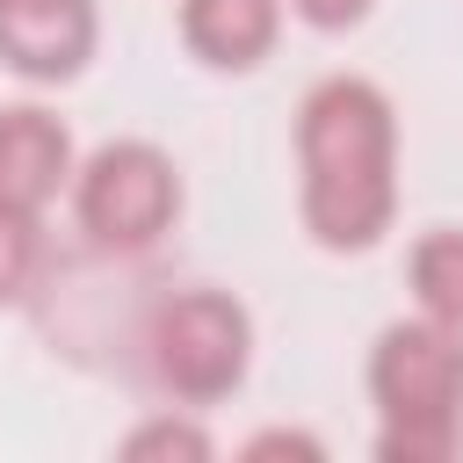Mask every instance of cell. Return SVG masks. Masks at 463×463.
<instances>
[{
    "instance_id": "cell-8",
    "label": "cell",
    "mask_w": 463,
    "mask_h": 463,
    "mask_svg": "<svg viewBox=\"0 0 463 463\" xmlns=\"http://www.w3.org/2000/svg\"><path fill=\"white\" fill-rule=\"evenodd\" d=\"M412 297L427 318L463 326V232H434L412 246Z\"/></svg>"
},
{
    "instance_id": "cell-3",
    "label": "cell",
    "mask_w": 463,
    "mask_h": 463,
    "mask_svg": "<svg viewBox=\"0 0 463 463\" xmlns=\"http://www.w3.org/2000/svg\"><path fill=\"white\" fill-rule=\"evenodd\" d=\"M246 311L217 289H188L152 318V369L181 398H224L246 376Z\"/></svg>"
},
{
    "instance_id": "cell-7",
    "label": "cell",
    "mask_w": 463,
    "mask_h": 463,
    "mask_svg": "<svg viewBox=\"0 0 463 463\" xmlns=\"http://www.w3.org/2000/svg\"><path fill=\"white\" fill-rule=\"evenodd\" d=\"M275 22H282L275 0H188L181 7V36L210 65H253L275 43Z\"/></svg>"
},
{
    "instance_id": "cell-9",
    "label": "cell",
    "mask_w": 463,
    "mask_h": 463,
    "mask_svg": "<svg viewBox=\"0 0 463 463\" xmlns=\"http://www.w3.org/2000/svg\"><path fill=\"white\" fill-rule=\"evenodd\" d=\"M29 268H36V210L0 203V304H7V297H22Z\"/></svg>"
},
{
    "instance_id": "cell-4",
    "label": "cell",
    "mask_w": 463,
    "mask_h": 463,
    "mask_svg": "<svg viewBox=\"0 0 463 463\" xmlns=\"http://www.w3.org/2000/svg\"><path fill=\"white\" fill-rule=\"evenodd\" d=\"M181 210V188H174V166L166 152L152 145H101L80 174V224L101 239V246H152Z\"/></svg>"
},
{
    "instance_id": "cell-1",
    "label": "cell",
    "mask_w": 463,
    "mask_h": 463,
    "mask_svg": "<svg viewBox=\"0 0 463 463\" xmlns=\"http://www.w3.org/2000/svg\"><path fill=\"white\" fill-rule=\"evenodd\" d=\"M304 152V224L318 246H369L391 224L398 181H391V101L369 80H326L304 94L297 116Z\"/></svg>"
},
{
    "instance_id": "cell-11",
    "label": "cell",
    "mask_w": 463,
    "mask_h": 463,
    "mask_svg": "<svg viewBox=\"0 0 463 463\" xmlns=\"http://www.w3.org/2000/svg\"><path fill=\"white\" fill-rule=\"evenodd\" d=\"M297 7H304L318 29H340V22H362V14H369V0H297Z\"/></svg>"
},
{
    "instance_id": "cell-6",
    "label": "cell",
    "mask_w": 463,
    "mask_h": 463,
    "mask_svg": "<svg viewBox=\"0 0 463 463\" xmlns=\"http://www.w3.org/2000/svg\"><path fill=\"white\" fill-rule=\"evenodd\" d=\"M72 174V137L43 109H0V203L43 210Z\"/></svg>"
},
{
    "instance_id": "cell-2",
    "label": "cell",
    "mask_w": 463,
    "mask_h": 463,
    "mask_svg": "<svg viewBox=\"0 0 463 463\" xmlns=\"http://www.w3.org/2000/svg\"><path fill=\"white\" fill-rule=\"evenodd\" d=\"M369 391L383 405V456L434 463L456 449V405H463V326L405 318L376 340Z\"/></svg>"
},
{
    "instance_id": "cell-5",
    "label": "cell",
    "mask_w": 463,
    "mask_h": 463,
    "mask_svg": "<svg viewBox=\"0 0 463 463\" xmlns=\"http://www.w3.org/2000/svg\"><path fill=\"white\" fill-rule=\"evenodd\" d=\"M94 51V0H0V58L29 80H65Z\"/></svg>"
},
{
    "instance_id": "cell-10",
    "label": "cell",
    "mask_w": 463,
    "mask_h": 463,
    "mask_svg": "<svg viewBox=\"0 0 463 463\" xmlns=\"http://www.w3.org/2000/svg\"><path fill=\"white\" fill-rule=\"evenodd\" d=\"M210 441L195 434V427H181V420H159V427H137L130 434V456H203Z\"/></svg>"
}]
</instances>
